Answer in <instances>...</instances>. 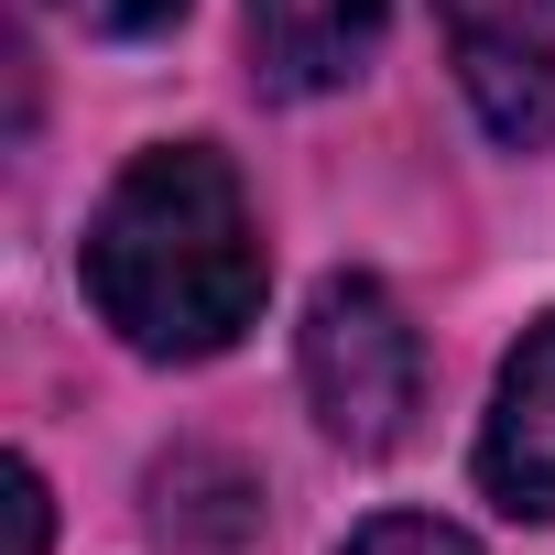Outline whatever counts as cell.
Wrapping results in <instances>:
<instances>
[{
  "label": "cell",
  "mask_w": 555,
  "mask_h": 555,
  "mask_svg": "<svg viewBox=\"0 0 555 555\" xmlns=\"http://www.w3.org/2000/svg\"><path fill=\"white\" fill-rule=\"evenodd\" d=\"M447 66L490 142L544 153L555 142V0H436Z\"/></svg>",
  "instance_id": "3"
},
{
  "label": "cell",
  "mask_w": 555,
  "mask_h": 555,
  "mask_svg": "<svg viewBox=\"0 0 555 555\" xmlns=\"http://www.w3.org/2000/svg\"><path fill=\"white\" fill-rule=\"evenodd\" d=\"M338 555H479L457 522H436V512H382V522H360Z\"/></svg>",
  "instance_id": "7"
},
{
  "label": "cell",
  "mask_w": 555,
  "mask_h": 555,
  "mask_svg": "<svg viewBox=\"0 0 555 555\" xmlns=\"http://www.w3.org/2000/svg\"><path fill=\"white\" fill-rule=\"evenodd\" d=\"M250 12V55L284 99H327L371 66L382 44V0H240Z\"/></svg>",
  "instance_id": "5"
},
{
  "label": "cell",
  "mask_w": 555,
  "mask_h": 555,
  "mask_svg": "<svg viewBox=\"0 0 555 555\" xmlns=\"http://www.w3.org/2000/svg\"><path fill=\"white\" fill-rule=\"evenodd\" d=\"M295 371H306V403L338 447L382 457L403 447L414 403H425V349L403 327V306L371 284V272H327L317 306H306V338H295Z\"/></svg>",
  "instance_id": "2"
},
{
  "label": "cell",
  "mask_w": 555,
  "mask_h": 555,
  "mask_svg": "<svg viewBox=\"0 0 555 555\" xmlns=\"http://www.w3.org/2000/svg\"><path fill=\"white\" fill-rule=\"evenodd\" d=\"M479 479H490L501 512L555 522V317H533L522 349L501 360V392H490V425H479Z\"/></svg>",
  "instance_id": "4"
},
{
  "label": "cell",
  "mask_w": 555,
  "mask_h": 555,
  "mask_svg": "<svg viewBox=\"0 0 555 555\" xmlns=\"http://www.w3.org/2000/svg\"><path fill=\"white\" fill-rule=\"evenodd\" d=\"M261 229L207 142L142 153L88 229V295L142 360H218L261 317Z\"/></svg>",
  "instance_id": "1"
},
{
  "label": "cell",
  "mask_w": 555,
  "mask_h": 555,
  "mask_svg": "<svg viewBox=\"0 0 555 555\" xmlns=\"http://www.w3.org/2000/svg\"><path fill=\"white\" fill-rule=\"evenodd\" d=\"M44 12L77 23V34H99V44H142V34L185 23V0H44Z\"/></svg>",
  "instance_id": "6"
},
{
  "label": "cell",
  "mask_w": 555,
  "mask_h": 555,
  "mask_svg": "<svg viewBox=\"0 0 555 555\" xmlns=\"http://www.w3.org/2000/svg\"><path fill=\"white\" fill-rule=\"evenodd\" d=\"M44 533H55V512H44V468L12 457V555H44Z\"/></svg>",
  "instance_id": "8"
}]
</instances>
